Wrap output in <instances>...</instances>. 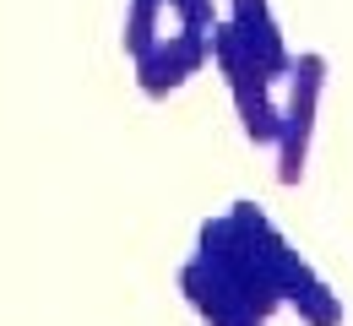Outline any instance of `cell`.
<instances>
[{
  "instance_id": "3957f363",
  "label": "cell",
  "mask_w": 353,
  "mask_h": 326,
  "mask_svg": "<svg viewBox=\"0 0 353 326\" xmlns=\"http://www.w3.org/2000/svg\"><path fill=\"white\" fill-rule=\"evenodd\" d=\"M207 65H212V33H190V28L158 33V39L131 60L136 93L152 98V103H169V98H174L179 88H190Z\"/></svg>"
},
{
  "instance_id": "7a4b0ae2",
  "label": "cell",
  "mask_w": 353,
  "mask_h": 326,
  "mask_svg": "<svg viewBox=\"0 0 353 326\" xmlns=\"http://www.w3.org/2000/svg\"><path fill=\"white\" fill-rule=\"evenodd\" d=\"M212 71L223 77V88L234 98V114H239V136L250 147H277V109H283V93L277 82L266 77V65L245 49V39L218 17L212 28Z\"/></svg>"
},
{
  "instance_id": "8992f818",
  "label": "cell",
  "mask_w": 353,
  "mask_h": 326,
  "mask_svg": "<svg viewBox=\"0 0 353 326\" xmlns=\"http://www.w3.org/2000/svg\"><path fill=\"white\" fill-rule=\"evenodd\" d=\"M163 17H169V0H125V22H120V49L125 54H141L163 33Z\"/></svg>"
},
{
  "instance_id": "277c9868",
  "label": "cell",
  "mask_w": 353,
  "mask_h": 326,
  "mask_svg": "<svg viewBox=\"0 0 353 326\" xmlns=\"http://www.w3.org/2000/svg\"><path fill=\"white\" fill-rule=\"evenodd\" d=\"M179 299L196 310V321L201 326H272L261 305L250 299V294H239L228 278H218L212 267H201L196 256H185L179 261Z\"/></svg>"
},
{
  "instance_id": "5b68a950",
  "label": "cell",
  "mask_w": 353,
  "mask_h": 326,
  "mask_svg": "<svg viewBox=\"0 0 353 326\" xmlns=\"http://www.w3.org/2000/svg\"><path fill=\"white\" fill-rule=\"evenodd\" d=\"M223 22L245 39V49L261 60L266 77L283 88V82H288V65H294V44H288V33H283L272 0H228V6H223Z\"/></svg>"
},
{
  "instance_id": "52a82bcc",
  "label": "cell",
  "mask_w": 353,
  "mask_h": 326,
  "mask_svg": "<svg viewBox=\"0 0 353 326\" xmlns=\"http://www.w3.org/2000/svg\"><path fill=\"white\" fill-rule=\"evenodd\" d=\"M169 17H174V28H190V33H212L223 17L218 0H169Z\"/></svg>"
},
{
  "instance_id": "6da1fadb",
  "label": "cell",
  "mask_w": 353,
  "mask_h": 326,
  "mask_svg": "<svg viewBox=\"0 0 353 326\" xmlns=\"http://www.w3.org/2000/svg\"><path fill=\"white\" fill-rule=\"evenodd\" d=\"M326 82H332V60L321 49L294 54L288 82H283V109H277V185L294 190L310 169V147H315V125H321V103H326Z\"/></svg>"
}]
</instances>
